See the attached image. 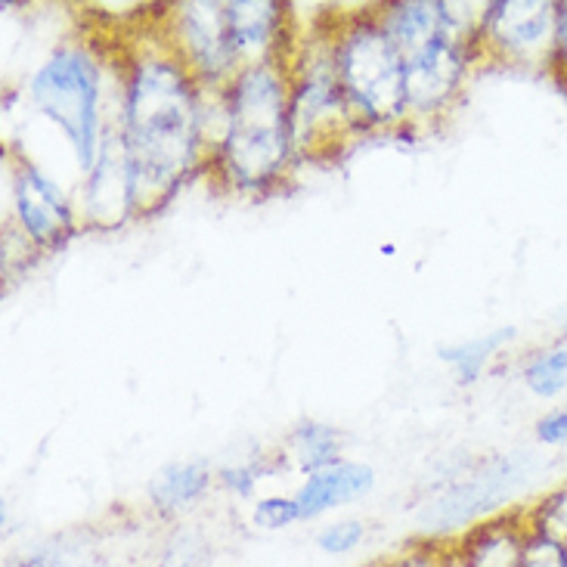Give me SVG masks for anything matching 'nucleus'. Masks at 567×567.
Returning a JSON list of instances; mask_svg holds the SVG:
<instances>
[{
  "instance_id": "f3484780",
  "label": "nucleus",
  "mask_w": 567,
  "mask_h": 567,
  "mask_svg": "<svg viewBox=\"0 0 567 567\" xmlns=\"http://www.w3.org/2000/svg\"><path fill=\"white\" fill-rule=\"evenodd\" d=\"M515 338H518V329L503 326V329H493V332H481V336L468 338V341H453V344L444 341V344H437V357H441V363L450 367L456 384L472 388L491 369L496 353L506 351Z\"/></svg>"
},
{
  "instance_id": "4be33fe9",
  "label": "nucleus",
  "mask_w": 567,
  "mask_h": 567,
  "mask_svg": "<svg viewBox=\"0 0 567 567\" xmlns=\"http://www.w3.org/2000/svg\"><path fill=\"white\" fill-rule=\"evenodd\" d=\"M367 539V522L360 518H338L317 530V549L322 555H351Z\"/></svg>"
},
{
  "instance_id": "aec40b11",
  "label": "nucleus",
  "mask_w": 567,
  "mask_h": 567,
  "mask_svg": "<svg viewBox=\"0 0 567 567\" xmlns=\"http://www.w3.org/2000/svg\"><path fill=\"white\" fill-rule=\"evenodd\" d=\"M527 512V527L534 534L558 539L561 546H567V484L555 487L553 493H546L543 499H537Z\"/></svg>"
},
{
  "instance_id": "6ab92c4d",
  "label": "nucleus",
  "mask_w": 567,
  "mask_h": 567,
  "mask_svg": "<svg viewBox=\"0 0 567 567\" xmlns=\"http://www.w3.org/2000/svg\"><path fill=\"white\" fill-rule=\"evenodd\" d=\"M10 567H106L81 534L44 539L31 553L19 555Z\"/></svg>"
},
{
  "instance_id": "412c9836",
  "label": "nucleus",
  "mask_w": 567,
  "mask_h": 567,
  "mask_svg": "<svg viewBox=\"0 0 567 567\" xmlns=\"http://www.w3.org/2000/svg\"><path fill=\"white\" fill-rule=\"evenodd\" d=\"M212 565V546L199 530L184 527L165 543L158 567H208Z\"/></svg>"
},
{
  "instance_id": "1a4fd4ad",
  "label": "nucleus",
  "mask_w": 567,
  "mask_h": 567,
  "mask_svg": "<svg viewBox=\"0 0 567 567\" xmlns=\"http://www.w3.org/2000/svg\"><path fill=\"white\" fill-rule=\"evenodd\" d=\"M522 477L524 468L518 460L512 456L487 460L475 472L446 481L444 491L422 508L419 524L431 534V543L434 537H450V534H456L460 539L468 527L499 515V508H506L508 496L522 484Z\"/></svg>"
},
{
  "instance_id": "a211bd4d",
  "label": "nucleus",
  "mask_w": 567,
  "mask_h": 567,
  "mask_svg": "<svg viewBox=\"0 0 567 567\" xmlns=\"http://www.w3.org/2000/svg\"><path fill=\"white\" fill-rule=\"evenodd\" d=\"M522 382L534 398H558L567 388V344H549L530 353L522 367Z\"/></svg>"
},
{
  "instance_id": "6e6552de",
  "label": "nucleus",
  "mask_w": 567,
  "mask_h": 567,
  "mask_svg": "<svg viewBox=\"0 0 567 567\" xmlns=\"http://www.w3.org/2000/svg\"><path fill=\"white\" fill-rule=\"evenodd\" d=\"M162 31L202 87H227L243 62L233 47L227 0H184L162 13Z\"/></svg>"
},
{
  "instance_id": "cd10ccee",
  "label": "nucleus",
  "mask_w": 567,
  "mask_h": 567,
  "mask_svg": "<svg viewBox=\"0 0 567 567\" xmlns=\"http://www.w3.org/2000/svg\"><path fill=\"white\" fill-rule=\"evenodd\" d=\"M437 567H468V565L462 561L453 543H444V549H441V565H437Z\"/></svg>"
},
{
  "instance_id": "a878e982",
  "label": "nucleus",
  "mask_w": 567,
  "mask_h": 567,
  "mask_svg": "<svg viewBox=\"0 0 567 567\" xmlns=\"http://www.w3.org/2000/svg\"><path fill=\"white\" fill-rule=\"evenodd\" d=\"M549 75L567 84V0H555V53Z\"/></svg>"
},
{
  "instance_id": "393cba45",
  "label": "nucleus",
  "mask_w": 567,
  "mask_h": 567,
  "mask_svg": "<svg viewBox=\"0 0 567 567\" xmlns=\"http://www.w3.org/2000/svg\"><path fill=\"white\" fill-rule=\"evenodd\" d=\"M522 567H567V546L543 534H527Z\"/></svg>"
},
{
  "instance_id": "f257e3e1",
  "label": "nucleus",
  "mask_w": 567,
  "mask_h": 567,
  "mask_svg": "<svg viewBox=\"0 0 567 567\" xmlns=\"http://www.w3.org/2000/svg\"><path fill=\"white\" fill-rule=\"evenodd\" d=\"M122 53L118 127L137 171L140 217L158 215L184 186L208 174L202 84L171 50L165 31H140Z\"/></svg>"
},
{
  "instance_id": "423d86ee",
  "label": "nucleus",
  "mask_w": 567,
  "mask_h": 567,
  "mask_svg": "<svg viewBox=\"0 0 567 567\" xmlns=\"http://www.w3.org/2000/svg\"><path fill=\"white\" fill-rule=\"evenodd\" d=\"M450 3V0H446ZM487 3H450V25L429 47L406 56V112L415 131L446 118L472 65L481 60V22Z\"/></svg>"
},
{
  "instance_id": "bb28decb",
  "label": "nucleus",
  "mask_w": 567,
  "mask_h": 567,
  "mask_svg": "<svg viewBox=\"0 0 567 567\" xmlns=\"http://www.w3.org/2000/svg\"><path fill=\"white\" fill-rule=\"evenodd\" d=\"M534 437L543 446H565L567 444V410H549L537 419Z\"/></svg>"
},
{
  "instance_id": "b1692460",
  "label": "nucleus",
  "mask_w": 567,
  "mask_h": 567,
  "mask_svg": "<svg viewBox=\"0 0 567 567\" xmlns=\"http://www.w3.org/2000/svg\"><path fill=\"white\" fill-rule=\"evenodd\" d=\"M267 472H274V468H267L264 460L233 462V465L217 468V487L233 493V496H239V499H251L255 491H258V484H261V477L267 475Z\"/></svg>"
},
{
  "instance_id": "7ed1b4c3",
  "label": "nucleus",
  "mask_w": 567,
  "mask_h": 567,
  "mask_svg": "<svg viewBox=\"0 0 567 567\" xmlns=\"http://www.w3.org/2000/svg\"><path fill=\"white\" fill-rule=\"evenodd\" d=\"M122 53L109 60L106 47L87 34H72L47 53L29 78L31 109L69 143L81 177L93 168L106 124L118 115Z\"/></svg>"
},
{
  "instance_id": "4468645a",
  "label": "nucleus",
  "mask_w": 567,
  "mask_h": 567,
  "mask_svg": "<svg viewBox=\"0 0 567 567\" xmlns=\"http://www.w3.org/2000/svg\"><path fill=\"white\" fill-rule=\"evenodd\" d=\"M527 534V512L508 508L468 527L460 539H453V546L468 567H522Z\"/></svg>"
},
{
  "instance_id": "9d476101",
  "label": "nucleus",
  "mask_w": 567,
  "mask_h": 567,
  "mask_svg": "<svg viewBox=\"0 0 567 567\" xmlns=\"http://www.w3.org/2000/svg\"><path fill=\"white\" fill-rule=\"evenodd\" d=\"M555 53L553 0H491L481 22V60L549 72Z\"/></svg>"
},
{
  "instance_id": "20e7f679",
  "label": "nucleus",
  "mask_w": 567,
  "mask_h": 567,
  "mask_svg": "<svg viewBox=\"0 0 567 567\" xmlns=\"http://www.w3.org/2000/svg\"><path fill=\"white\" fill-rule=\"evenodd\" d=\"M338 81L360 134H398L410 124L406 62L372 7L329 13Z\"/></svg>"
},
{
  "instance_id": "f03ea898",
  "label": "nucleus",
  "mask_w": 567,
  "mask_h": 567,
  "mask_svg": "<svg viewBox=\"0 0 567 567\" xmlns=\"http://www.w3.org/2000/svg\"><path fill=\"white\" fill-rule=\"evenodd\" d=\"M289 60L246 65L227 84L230 124L208 174L233 196L267 199L298 168L289 122Z\"/></svg>"
},
{
  "instance_id": "c85d7f7f",
  "label": "nucleus",
  "mask_w": 567,
  "mask_h": 567,
  "mask_svg": "<svg viewBox=\"0 0 567 567\" xmlns=\"http://www.w3.org/2000/svg\"><path fill=\"white\" fill-rule=\"evenodd\" d=\"M382 255H388V258H391V255H398V246H394V243H384Z\"/></svg>"
},
{
  "instance_id": "39448f33",
  "label": "nucleus",
  "mask_w": 567,
  "mask_h": 567,
  "mask_svg": "<svg viewBox=\"0 0 567 567\" xmlns=\"http://www.w3.org/2000/svg\"><path fill=\"white\" fill-rule=\"evenodd\" d=\"M289 122L298 168L310 158L341 153L353 137H360L338 81L329 16L310 34H298L289 56Z\"/></svg>"
},
{
  "instance_id": "dca6fc26",
  "label": "nucleus",
  "mask_w": 567,
  "mask_h": 567,
  "mask_svg": "<svg viewBox=\"0 0 567 567\" xmlns=\"http://www.w3.org/2000/svg\"><path fill=\"white\" fill-rule=\"evenodd\" d=\"M341 453H344V434L336 425L320 419H301L286 437L282 460H289L291 468H298L307 477L344 460Z\"/></svg>"
},
{
  "instance_id": "0eeeda50",
  "label": "nucleus",
  "mask_w": 567,
  "mask_h": 567,
  "mask_svg": "<svg viewBox=\"0 0 567 567\" xmlns=\"http://www.w3.org/2000/svg\"><path fill=\"white\" fill-rule=\"evenodd\" d=\"M10 230L34 251L53 255L75 239L81 227L75 196L29 155H10Z\"/></svg>"
},
{
  "instance_id": "f8f14e48",
  "label": "nucleus",
  "mask_w": 567,
  "mask_h": 567,
  "mask_svg": "<svg viewBox=\"0 0 567 567\" xmlns=\"http://www.w3.org/2000/svg\"><path fill=\"white\" fill-rule=\"evenodd\" d=\"M227 22L243 69L289 60L298 41L291 7L279 0H227Z\"/></svg>"
},
{
  "instance_id": "9b49d317",
  "label": "nucleus",
  "mask_w": 567,
  "mask_h": 567,
  "mask_svg": "<svg viewBox=\"0 0 567 567\" xmlns=\"http://www.w3.org/2000/svg\"><path fill=\"white\" fill-rule=\"evenodd\" d=\"M75 202L81 212V227L93 233L122 230L124 224L140 217L137 171L122 137L118 115L106 124L100 155L93 168L81 177Z\"/></svg>"
},
{
  "instance_id": "2eb2a0df",
  "label": "nucleus",
  "mask_w": 567,
  "mask_h": 567,
  "mask_svg": "<svg viewBox=\"0 0 567 567\" xmlns=\"http://www.w3.org/2000/svg\"><path fill=\"white\" fill-rule=\"evenodd\" d=\"M217 484L215 465L208 460H177L165 462L146 484V499L155 515L177 518L202 503Z\"/></svg>"
},
{
  "instance_id": "5701e85b",
  "label": "nucleus",
  "mask_w": 567,
  "mask_h": 567,
  "mask_svg": "<svg viewBox=\"0 0 567 567\" xmlns=\"http://www.w3.org/2000/svg\"><path fill=\"white\" fill-rule=\"evenodd\" d=\"M251 522L261 530H286L291 524L301 522V508L295 503V496H282V493H267L258 496L251 506Z\"/></svg>"
},
{
  "instance_id": "ddd939ff",
  "label": "nucleus",
  "mask_w": 567,
  "mask_h": 567,
  "mask_svg": "<svg viewBox=\"0 0 567 567\" xmlns=\"http://www.w3.org/2000/svg\"><path fill=\"white\" fill-rule=\"evenodd\" d=\"M375 487V468L360 460H341L317 475H307L291 493L301 508V522H317L326 512L360 503Z\"/></svg>"
}]
</instances>
